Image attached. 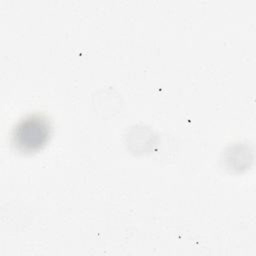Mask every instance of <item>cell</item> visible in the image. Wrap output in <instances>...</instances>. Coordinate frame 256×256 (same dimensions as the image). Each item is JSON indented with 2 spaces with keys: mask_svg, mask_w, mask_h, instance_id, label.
Listing matches in <instances>:
<instances>
[{
  "mask_svg": "<svg viewBox=\"0 0 256 256\" xmlns=\"http://www.w3.org/2000/svg\"><path fill=\"white\" fill-rule=\"evenodd\" d=\"M50 126L46 118L32 115L21 120L13 131L15 146L23 152H34L42 148L49 139Z\"/></svg>",
  "mask_w": 256,
  "mask_h": 256,
  "instance_id": "cell-1",
  "label": "cell"
}]
</instances>
